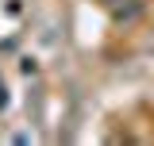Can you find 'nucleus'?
Wrapping results in <instances>:
<instances>
[{"instance_id": "3", "label": "nucleus", "mask_w": 154, "mask_h": 146, "mask_svg": "<svg viewBox=\"0 0 154 146\" xmlns=\"http://www.w3.org/2000/svg\"><path fill=\"white\" fill-rule=\"evenodd\" d=\"M100 4H116V0H100Z\"/></svg>"}, {"instance_id": "2", "label": "nucleus", "mask_w": 154, "mask_h": 146, "mask_svg": "<svg viewBox=\"0 0 154 146\" xmlns=\"http://www.w3.org/2000/svg\"><path fill=\"white\" fill-rule=\"evenodd\" d=\"M4 104H8V89L0 85V108H4Z\"/></svg>"}, {"instance_id": "1", "label": "nucleus", "mask_w": 154, "mask_h": 146, "mask_svg": "<svg viewBox=\"0 0 154 146\" xmlns=\"http://www.w3.org/2000/svg\"><path fill=\"white\" fill-rule=\"evenodd\" d=\"M139 16H143V0H123V4L116 0V19L119 23H135Z\"/></svg>"}]
</instances>
